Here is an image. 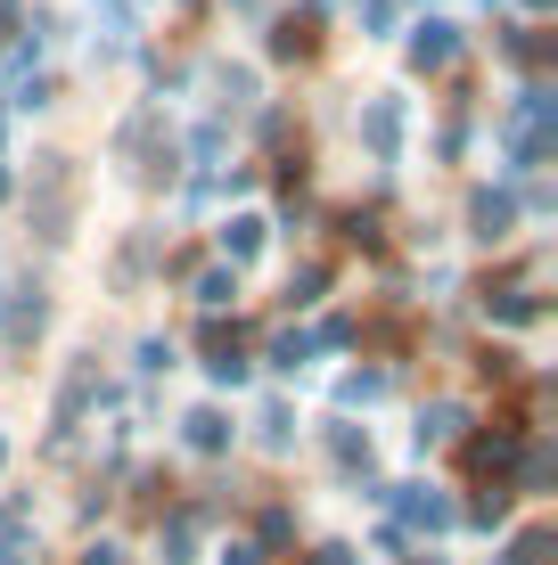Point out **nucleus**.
Instances as JSON below:
<instances>
[{"mask_svg":"<svg viewBox=\"0 0 558 565\" xmlns=\"http://www.w3.org/2000/svg\"><path fill=\"white\" fill-rule=\"evenodd\" d=\"M222 565H255V550H230V557H222Z\"/></svg>","mask_w":558,"mask_h":565,"instance_id":"7","label":"nucleus"},{"mask_svg":"<svg viewBox=\"0 0 558 565\" xmlns=\"http://www.w3.org/2000/svg\"><path fill=\"white\" fill-rule=\"evenodd\" d=\"M230 296H239V287H230L222 270H206V279H198V303H230Z\"/></svg>","mask_w":558,"mask_h":565,"instance_id":"6","label":"nucleus"},{"mask_svg":"<svg viewBox=\"0 0 558 565\" xmlns=\"http://www.w3.org/2000/svg\"><path fill=\"white\" fill-rule=\"evenodd\" d=\"M476 230H485V238H502V230H509V198H476Z\"/></svg>","mask_w":558,"mask_h":565,"instance_id":"4","label":"nucleus"},{"mask_svg":"<svg viewBox=\"0 0 558 565\" xmlns=\"http://www.w3.org/2000/svg\"><path fill=\"white\" fill-rule=\"evenodd\" d=\"M255 238H263V222H230V230H222L230 255H255Z\"/></svg>","mask_w":558,"mask_h":565,"instance_id":"5","label":"nucleus"},{"mask_svg":"<svg viewBox=\"0 0 558 565\" xmlns=\"http://www.w3.org/2000/svg\"><path fill=\"white\" fill-rule=\"evenodd\" d=\"M411 57H419V66H444V57H452V25H419Z\"/></svg>","mask_w":558,"mask_h":565,"instance_id":"1","label":"nucleus"},{"mask_svg":"<svg viewBox=\"0 0 558 565\" xmlns=\"http://www.w3.org/2000/svg\"><path fill=\"white\" fill-rule=\"evenodd\" d=\"M189 443H198V451H222V443H230V426H222L214 411H198V418H189Z\"/></svg>","mask_w":558,"mask_h":565,"instance_id":"3","label":"nucleus"},{"mask_svg":"<svg viewBox=\"0 0 558 565\" xmlns=\"http://www.w3.org/2000/svg\"><path fill=\"white\" fill-rule=\"evenodd\" d=\"M361 131H370V148H394V131H402V107H394V99H378Z\"/></svg>","mask_w":558,"mask_h":565,"instance_id":"2","label":"nucleus"}]
</instances>
